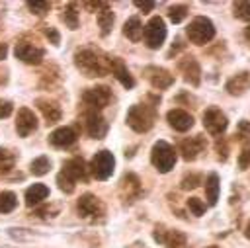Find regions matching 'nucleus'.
<instances>
[{"label": "nucleus", "mask_w": 250, "mask_h": 248, "mask_svg": "<svg viewBox=\"0 0 250 248\" xmlns=\"http://www.w3.org/2000/svg\"><path fill=\"white\" fill-rule=\"evenodd\" d=\"M74 64L88 78L105 76L109 72V57L104 55L100 49H94V47H84V49L76 51L74 53Z\"/></svg>", "instance_id": "f257e3e1"}, {"label": "nucleus", "mask_w": 250, "mask_h": 248, "mask_svg": "<svg viewBox=\"0 0 250 248\" xmlns=\"http://www.w3.org/2000/svg\"><path fill=\"white\" fill-rule=\"evenodd\" d=\"M156 119V109L154 105H146V103H135L129 107L127 111V125L137 131V133H146L152 129Z\"/></svg>", "instance_id": "f03ea898"}, {"label": "nucleus", "mask_w": 250, "mask_h": 248, "mask_svg": "<svg viewBox=\"0 0 250 248\" xmlns=\"http://www.w3.org/2000/svg\"><path fill=\"white\" fill-rule=\"evenodd\" d=\"M176 158H178V152L174 150L172 145H168L166 141H158L152 145V150H150V162L152 166L160 172V174H166L174 168L176 164Z\"/></svg>", "instance_id": "7ed1b4c3"}, {"label": "nucleus", "mask_w": 250, "mask_h": 248, "mask_svg": "<svg viewBox=\"0 0 250 248\" xmlns=\"http://www.w3.org/2000/svg\"><path fill=\"white\" fill-rule=\"evenodd\" d=\"M186 33H188V39L195 45H205L209 43L213 37H215V25L209 18L205 16H197L189 21V25L186 27Z\"/></svg>", "instance_id": "20e7f679"}, {"label": "nucleus", "mask_w": 250, "mask_h": 248, "mask_svg": "<svg viewBox=\"0 0 250 248\" xmlns=\"http://www.w3.org/2000/svg\"><path fill=\"white\" fill-rule=\"evenodd\" d=\"M143 37H145V45L148 49H160L162 43L166 41V25H164V20L160 16H152L148 20V23L145 25Z\"/></svg>", "instance_id": "39448f33"}, {"label": "nucleus", "mask_w": 250, "mask_h": 248, "mask_svg": "<svg viewBox=\"0 0 250 248\" xmlns=\"http://www.w3.org/2000/svg\"><path fill=\"white\" fill-rule=\"evenodd\" d=\"M113 168H115V158L109 150H98L92 158V164H90V170L94 174L96 180H107L111 174H113Z\"/></svg>", "instance_id": "423d86ee"}, {"label": "nucleus", "mask_w": 250, "mask_h": 248, "mask_svg": "<svg viewBox=\"0 0 250 248\" xmlns=\"http://www.w3.org/2000/svg\"><path fill=\"white\" fill-rule=\"evenodd\" d=\"M203 127H205V131L209 135L219 137L229 127V119L219 107H207L205 113H203Z\"/></svg>", "instance_id": "0eeeda50"}, {"label": "nucleus", "mask_w": 250, "mask_h": 248, "mask_svg": "<svg viewBox=\"0 0 250 248\" xmlns=\"http://www.w3.org/2000/svg\"><path fill=\"white\" fill-rule=\"evenodd\" d=\"M109 100H111V90H109L107 86H94V88L84 90V94H82V102H84L92 111L105 107V105L109 103Z\"/></svg>", "instance_id": "6e6552de"}, {"label": "nucleus", "mask_w": 250, "mask_h": 248, "mask_svg": "<svg viewBox=\"0 0 250 248\" xmlns=\"http://www.w3.org/2000/svg\"><path fill=\"white\" fill-rule=\"evenodd\" d=\"M76 207H78L80 217H84V219H96V217L104 215V211H105L102 199L96 197L94 193H84V195H80Z\"/></svg>", "instance_id": "1a4fd4ad"}, {"label": "nucleus", "mask_w": 250, "mask_h": 248, "mask_svg": "<svg viewBox=\"0 0 250 248\" xmlns=\"http://www.w3.org/2000/svg\"><path fill=\"white\" fill-rule=\"evenodd\" d=\"M203 150H205V137L203 135L188 137V139L180 141V145H178V152L182 154L184 160H195Z\"/></svg>", "instance_id": "9d476101"}, {"label": "nucleus", "mask_w": 250, "mask_h": 248, "mask_svg": "<svg viewBox=\"0 0 250 248\" xmlns=\"http://www.w3.org/2000/svg\"><path fill=\"white\" fill-rule=\"evenodd\" d=\"M145 76L152 84V88H156V90H166V88H170L174 84V74L168 72L162 66H146L145 68Z\"/></svg>", "instance_id": "9b49d317"}, {"label": "nucleus", "mask_w": 250, "mask_h": 248, "mask_svg": "<svg viewBox=\"0 0 250 248\" xmlns=\"http://www.w3.org/2000/svg\"><path fill=\"white\" fill-rule=\"evenodd\" d=\"M16 59H20L21 62H27V64H39L43 61V49L33 45V43H27V41H20L16 45Z\"/></svg>", "instance_id": "f8f14e48"}, {"label": "nucleus", "mask_w": 250, "mask_h": 248, "mask_svg": "<svg viewBox=\"0 0 250 248\" xmlns=\"http://www.w3.org/2000/svg\"><path fill=\"white\" fill-rule=\"evenodd\" d=\"M178 70L184 74V80L191 86H199L201 82V68H199V62L189 55V57H184L178 61Z\"/></svg>", "instance_id": "ddd939ff"}, {"label": "nucleus", "mask_w": 250, "mask_h": 248, "mask_svg": "<svg viewBox=\"0 0 250 248\" xmlns=\"http://www.w3.org/2000/svg\"><path fill=\"white\" fill-rule=\"evenodd\" d=\"M37 129V117L29 107H20L16 117V131L20 137H29Z\"/></svg>", "instance_id": "4468645a"}, {"label": "nucleus", "mask_w": 250, "mask_h": 248, "mask_svg": "<svg viewBox=\"0 0 250 248\" xmlns=\"http://www.w3.org/2000/svg\"><path fill=\"white\" fill-rule=\"evenodd\" d=\"M166 119H168L170 127L176 129V131H180V133L189 131V129L193 127V117H191V113H188L186 109H180V107L170 109V111L166 113Z\"/></svg>", "instance_id": "2eb2a0df"}, {"label": "nucleus", "mask_w": 250, "mask_h": 248, "mask_svg": "<svg viewBox=\"0 0 250 248\" xmlns=\"http://www.w3.org/2000/svg\"><path fill=\"white\" fill-rule=\"evenodd\" d=\"M61 172L66 174L72 182H78V180L86 182V180H88V166H86V162H84L82 158H78V156L68 158V160L62 164V170H61Z\"/></svg>", "instance_id": "dca6fc26"}, {"label": "nucleus", "mask_w": 250, "mask_h": 248, "mask_svg": "<svg viewBox=\"0 0 250 248\" xmlns=\"http://www.w3.org/2000/svg\"><path fill=\"white\" fill-rule=\"evenodd\" d=\"M86 131L92 139H104L107 135V121L98 111L86 113Z\"/></svg>", "instance_id": "f3484780"}, {"label": "nucleus", "mask_w": 250, "mask_h": 248, "mask_svg": "<svg viewBox=\"0 0 250 248\" xmlns=\"http://www.w3.org/2000/svg\"><path fill=\"white\" fill-rule=\"evenodd\" d=\"M109 72L119 80L121 86H125V88H133L135 86V80H133L127 64L119 57H109Z\"/></svg>", "instance_id": "a211bd4d"}, {"label": "nucleus", "mask_w": 250, "mask_h": 248, "mask_svg": "<svg viewBox=\"0 0 250 248\" xmlns=\"http://www.w3.org/2000/svg\"><path fill=\"white\" fill-rule=\"evenodd\" d=\"M49 143L57 148H66L76 143V131L72 127H59L49 135Z\"/></svg>", "instance_id": "6ab92c4d"}, {"label": "nucleus", "mask_w": 250, "mask_h": 248, "mask_svg": "<svg viewBox=\"0 0 250 248\" xmlns=\"http://www.w3.org/2000/svg\"><path fill=\"white\" fill-rule=\"evenodd\" d=\"M35 103H37V107L41 109V113H43L47 125H55V123L61 121L62 111H61V105H59L57 102H51V100H47V98H39Z\"/></svg>", "instance_id": "aec40b11"}, {"label": "nucleus", "mask_w": 250, "mask_h": 248, "mask_svg": "<svg viewBox=\"0 0 250 248\" xmlns=\"http://www.w3.org/2000/svg\"><path fill=\"white\" fill-rule=\"evenodd\" d=\"M227 92L230 96H242L248 88H250V72L248 70H242L238 74H234L229 82H227Z\"/></svg>", "instance_id": "412c9836"}, {"label": "nucleus", "mask_w": 250, "mask_h": 248, "mask_svg": "<svg viewBox=\"0 0 250 248\" xmlns=\"http://www.w3.org/2000/svg\"><path fill=\"white\" fill-rule=\"evenodd\" d=\"M49 197V187L45 184H33L25 189V205L27 207H33V205H39L41 201H45Z\"/></svg>", "instance_id": "4be33fe9"}, {"label": "nucleus", "mask_w": 250, "mask_h": 248, "mask_svg": "<svg viewBox=\"0 0 250 248\" xmlns=\"http://www.w3.org/2000/svg\"><path fill=\"white\" fill-rule=\"evenodd\" d=\"M143 31H145V27H143V21H141L139 16H131V18L123 23V33H125V37L131 39V41H135V43L143 39Z\"/></svg>", "instance_id": "5701e85b"}, {"label": "nucleus", "mask_w": 250, "mask_h": 248, "mask_svg": "<svg viewBox=\"0 0 250 248\" xmlns=\"http://www.w3.org/2000/svg\"><path fill=\"white\" fill-rule=\"evenodd\" d=\"M139 178L135 174H125L121 180V189H127V193L123 195L125 201H133L139 193H141V186H139Z\"/></svg>", "instance_id": "b1692460"}, {"label": "nucleus", "mask_w": 250, "mask_h": 248, "mask_svg": "<svg viewBox=\"0 0 250 248\" xmlns=\"http://www.w3.org/2000/svg\"><path fill=\"white\" fill-rule=\"evenodd\" d=\"M219 189H221V184H219V176L215 172H211L205 180V193H207V203L209 205H217V199H219Z\"/></svg>", "instance_id": "393cba45"}, {"label": "nucleus", "mask_w": 250, "mask_h": 248, "mask_svg": "<svg viewBox=\"0 0 250 248\" xmlns=\"http://www.w3.org/2000/svg\"><path fill=\"white\" fill-rule=\"evenodd\" d=\"M113 20H115V16H113V12H111V8L105 4L100 12H98V23H100V33L105 37L109 31H111V25H113Z\"/></svg>", "instance_id": "a878e982"}, {"label": "nucleus", "mask_w": 250, "mask_h": 248, "mask_svg": "<svg viewBox=\"0 0 250 248\" xmlns=\"http://www.w3.org/2000/svg\"><path fill=\"white\" fill-rule=\"evenodd\" d=\"M29 170H31L33 176H45L51 170V160L47 156H37L35 160H31Z\"/></svg>", "instance_id": "bb28decb"}, {"label": "nucleus", "mask_w": 250, "mask_h": 248, "mask_svg": "<svg viewBox=\"0 0 250 248\" xmlns=\"http://www.w3.org/2000/svg\"><path fill=\"white\" fill-rule=\"evenodd\" d=\"M18 205V197L14 191H2L0 193V213H10Z\"/></svg>", "instance_id": "cd10ccee"}, {"label": "nucleus", "mask_w": 250, "mask_h": 248, "mask_svg": "<svg viewBox=\"0 0 250 248\" xmlns=\"http://www.w3.org/2000/svg\"><path fill=\"white\" fill-rule=\"evenodd\" d=\"M232 12H234V18H236V20L250 21V2H248V0L234 2V4H232Z\"/></svg>", "instance_id": "c85d7f7f"}, {"label": "nucleus", "mask_w": 250, "mask_h": 248, "mask_svg": "<svg viewBox=\"0 0 250 248\" xmlns=\"http://www.w3.org/2000/svg\"><path fill=\"white\" fill-rule=\"evenodd\" d=\"M186 16H188V6H184V4L172 6V8L168 10V18H170L172 23H180V21H184Z\"/></svg>", "instance_id": "c756f323"}, {"label": "nucleus", "mask_w": 250, "mask_h": 248, "mask_svg": "<svg viewBox=\"0 0 250 248\" xmlns=\"http://www.w3.org/2000/svg\"><path fill=\"white\" fill-rule=\"evenodd\" d=\"M62 20H64V23H66L70 29H76V27H78V12L74 10V4H70V6L64 10Z\"/></svg>", "instance_id": "7c9ffc66"}, {"label": "nucleus", "mask_w": 250, "mask_h": 248, "mask_svg": "<svg viewBox=\"0 0 250 248\" xmlns=\"http://www.w3.org/2000/svg\"><path fill=\"white\" fill-rule=\"evenodd\" d=\"M57 184H59V189L64 191V193H72L74 187H76V182H72V180H70L66 174H62V172H59V176H57Z\"/></svg>", "instance_id": "2f4dec72"}, {"label": "nucleus", "mask_w": 250, "mask_h": 248, "mask_svg": "<svg viewBox=\"0 0 250 248\" xmlns=\"http://www.w3.org/2000/svg\"><path fill=\"white\" fill-rule=\"evenodd\" d=\"M27 8H29L35 16H43V14H47V12H49L51 4H49V2H45V0H33V2H27Z\"/></svg>", "instance_id": "473e14b6"}, {"label": "nucleus", "mask_w": 250, "mask_h": 248, "mask_svg": "<svg viewBox=\"0 0 250 248\" xmlns=\"http://www.w3.org/2000/svg\"><path fill=\"white\" fill-rule=\"evenodd\" d=\"M188 209L191 211V215L201 217V215L205 213V203H203L199 197H189V199H188Z\"/></svg>", "instance_id": "72a5a7b5"}, {"label": "nucleus", "mask_w": 250, "mask_h": 248, "mask_svg": "<svg viewBox=\"0 0 250 248\" xmlns=\"http://www.w3.org/2000/svg\"><path fill=\"white\" fill-rule=\"evenodd\" d=\"M236 135L240 137L242 143H248V141H250V121H246V119L238 121V125H236Z\"/></svg>", "instance_id": "f704fd0d"}, {"label": "nucleus", "mask_w": 250, "mask_h": 248, "mask_svg": "<svg viewBox=\"0 0 250 248\" xmlns=\"http://www.w3.org/2000/svg\"><path fill=\"white\" fill-rule=\"evenodd\" d=\"M0 166L2 170H10L14 166V154L6 148H0Z\"/></svg>", "instance_id": "c9c22d12"}, {"label": "nucleus", "mask_w": 250, "mask_h": 248, "mask_svg": "<svg viewBox=\"0 0 250 248\" xmlns=\"http://www.w3.org/2000/svg\"><path fill=\"white\" fill-rule=\"evenodd\" d=\"M199 184H201L199 174H189V176H186V178L182 180V189H193V187H197Z\"/></svg>", "instance_id": "e433bc0d"}, {"label": "nucleus", "mask_w": 250, "mask_h": 248, "mask_svg": "<svg viewBox=\"0 0 250 248\" xmlns=\"http://www.w3.org/2000/svg\"><path fill=\"white\" fill-rule=\"evenodd\" d=\"M248 166H250V145H246V146L242 148L240 156H238V168H240V170H246Z\"/></svg>", "instance_id": "4c0bfd02"}, {"label": "nucleus", "mask_w": 250, "mask_h": 248, "mask_svg": "<svg viewBox=\"0 0 250 248\" xmlns=\"http://www.w3.org/2000/svg\"><path fill=\"white\" fill-rule=\"evenodd\" d=\"M45 35H47V39H49L53 45H59V43H61V35H59V31H57L55 27L47 25V27H45Z\"/></svg>", "instance_id": "58836bf2"}, {"label": "nucleus", "mask_w": 250, "mask_h": 248, "mask_svg": "<svg viewBox=\"0 0 250 248\" xmlns=\"http://www.w3.org/2000/svg\"><path fill=\"white\" fill-rule=\"evenodd\" d=\"M215 150H217V156L225 162L227 160V156H229V148H227V143L225 141H217L215 143Z\"/></svg>", "instance_id": "ea45409f"}, {"label": "nucleus", "mask_w": 250, "mask_h": 248, "mask_svg": "<svg viewBox=\"0 0 250 248\" xmlns=\"http://www.w3.org/2000/svg\"><path fill=\"white\" fill-rule=\"evenodd\" d=\"M12 111H14L12 102H8V100H0V119H4V117H8V115H12Z\"/></svg>", "instance_id": "a19ab883"}, {"label": "nucleus", "mask_w": 250, "mask_h": 248, "mask_svg": "<svg viewBox=\"0 0 250 248\" xmlns=\"http://www.w3.org/2000/svg\"><path fill=\"white\" fill-rule=\"evenodd\" d=\"M135 6L139 8V10H143V14H146V12H152L154 10V2H141V0H135Z\"/></svg>", "instance_id": "79ce46f5"}, {"label": "nucleus", "mask_w": 250, "mask_h": 248, "mask_svg": "<svg viewBox=\"0 0 250 248\" xmlns=\"http://www.w3.org/2000/svg\"><path fill=\"white\" fill-rule=\"evenodd\" d=\"M105 4H107V2H84V6L90 8V10H102Z\"/></svg>", "instance_id": "37998d69"}, {"label": "nucleus", "mask_w": 250, "mask_h": 248, "mask_svg": "<svg viewBox=\"0 0 250 248\" xmlns=\"http://www.w3.org/2000/svg\"><path fill=\"white\" fill-rule=\"evenodd\" d=\"M6 55H8V45L6 43H0V61L6 59Z\"/></svg>", "instance_id": "c03bdc74"}, {"label": "nucleus", "mask_w": 250, "mask_h": 248, "mask_svg": "<svg viewBox=\"0 0 250 248\" xmlns=\"http://www.w3.org/2000/svg\"><path fill=\"white\" fill-rule=\"evenodd\" d=\"M244 37H246V41L250 43V23H248V25L244 27Z\"/></svg>", "instance_id": "a18cd8bd"}, {"label": "nucleus", "mask_w": 250, "mask_h": 248, "mask_svg": "<svg viewBox=\"0 0 250 248\" xmlns=\"http://www.w3.org/2000/svg\"><path fill=\"white\" fill-rule=\"evenodd\" d=\"M244 236H246V238L250 240V221L246 223V228H244Z\"/></svg>", "instance_id": "49530a36"}, {"label": "nucleus", "mask_w": 250, "mask_h": 248, "mask_svg": "<svg viewBox=\"0 0 250 248\" xmlns=\"http://www.w3.org/2000/svg\"><path fill=\"white\" fill-rule=\"evenodd\" d=\"M205 248H217V246H215V244H211V246H205Z\"/></svg>", "instance_id": "de8ad7c7"}]
</instances>
